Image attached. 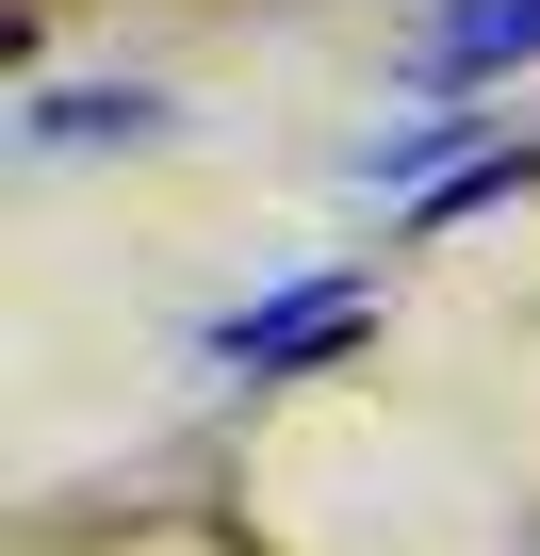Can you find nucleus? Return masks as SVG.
<instances>
[{"label":"nucleus","mask_w":540,"mask_h":556,"mask_svg":"<svg viewBox=\"0 0 540 556\" xmlns=\"http://www.w3.org/2000/svg\"><path fill=\"white\" fill-rule=\"evenodd\" d=\"M99 131H148V99H50L34 148H99Z\"/></svg>","instance_id":"nucleus-2"},{"label":"nucleus","mask_w":540,"mask_h":556,"mask_svg":"<svg viewBox=\"0 0 540 556\" xmlns=\"http://www.w3.org/2000/svg\"><path fill=\"white\" fill-rule=\"evenodd\" d=\"M344 344H361V295H344V278H312V295H279V312H246V328H229L246 377H296V361H344Z\"/></svg>","instance_id":"nucleus-1"}]
</instances>
